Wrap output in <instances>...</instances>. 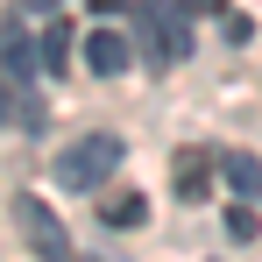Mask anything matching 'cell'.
<instances>
[{
    "mask_svg": "<svg viewBox=\"0 0 262 262\" xmlns=\"http://www.w3.org/2000/svg\"><path fill=\"white\" fill-rule=\"evenodd\" d=\"M135 21H142V57H149L156 71H170V64H184V57H191L184 7H170V0H142V7H135Z\"/></svg>",
    "mask_w": 262,
    "mask_h": 262,
    "instance_id": "6da1fadb",
    "label": "cell"
},
{
    "mask_svg": "<svg viewBox=\"0 0 262 262\" xmlns=\"http://www.w3.org/2000/svg\"><path fill=\"white\" fill-rule=\"evenodd\" d=\"M121 170V135H78L57 156V184L64 191H99V177Z\"/></svg>",
    "mask_w": 262,
    "mask_h": 262,
    "instance_id": "7a4b0ae2",
    "label": "cell"
},
{
    "mask_svg": "<svg viewBox=\"0 0 262 262\" xmlns=\"http://www.w3.org/2000/svg\"><path fill=\"white\" fill-rule=\"evenodd\" d=\"M14 227H21V241L36 248L43 262H71V241H64V220L50 213L36 191H14Z\"/></svg>",
    "mask_w": 262,
    "mask_h": 262,
    "instance_id": "3957f363",
    "label": "cell"
},
{
    "mask_svg": "<svg viewBox=\"0 0 262 262\" xmlns=\"http://www.w3.org/2000/svg\"><path fill=\"white\" fill-rule=\"evenodd\" d=\"M213 170H220L213 149H177V156H170V191L184 199V206H199V199L213 191Z\"/></svg>",
    "mask_w": 262,
    "mask_h": 262,
    "instance_id": "277c9868",
    "label": "cell"
},
{
    "mask_svg": "<svg viewBox=\"0 0 262 262\" xmlns=\"http://www.w3.org/2000/svg\"><path fill=\"white\" fill-rule=\"evenodd\" d=\"M128 57H135V50L121 43L114 29H92V36H85V64L99 71V78H114V71H128Z\"/></svg>",
    "mask_w": 262,
    "mask_h": 262,
    "instance_id": "5b68a950",
    "label": "cell"
},
{
    "mask_svg": "<svg viewBox=\"0 0 262 262\" xmlns=\"http://www.w3.org/2000/svg\"><path fill=\"white\" fill-rule=\"evenodd\" d=\"M220 170H227L234 191H262V156H248V149H227V156H220Z\"/></svg>",
    "mask_w": 262,
    "mask_h": 262,
    "instance_id": "8992f818",
    "label": "cell"
},
{
    "mask_svg": "<svg viewBox=\"0 0 262 262\" xmlns=\"http://www.w3.org/2000/svg\"><path fill=\"white\" fill-rule=\"evenodd\" d=\"M149 220V199L142 191H121V199H106V227H142Z\"/></svg>",
    "mask_w": 262,
    "mask_h": 262,
    "instance_id": "52a82bcc",
    "label": "cell"
},
{
    "mask_svg": "<svg viewBox=\"0 0 262 262\" xmlns=\"http://www.w3.org/2000/svg\"><path fill=\"white\" fill-rule=\"evenodd\" d=\"M64 50H71V29L50 21V36H43V64H50V71H64Z\"/></svg>",
    "mask_w": 262,
    "mask_h": 262,
    "instance_id": "ba28073f",
    "label": "cell"
},
{
    "mask_svg": "<svg viewBox=\"0 0 262 262\" xmlns=\"http://www.w3.org/2000/svg\"><path fill=\"white\" fill-rule=\"evenodd\" d=\"M227 234H234V241H255V234H262V220L248 213V206H227Z\"/></svg>",
    "mask_w": 262,
    "mask_h": 262,
    "instance_id": "9c48e42d",
    "label": "cell"
},
{
    "mask_svg": "<svg viewBox=\"0 0 262 262\" xmlns=\"http://www.w3.org/2000/svg\"><path fill=\"white\" fill-rule=\"evenodd\" d=\"M29 64H36V57H29V36L7 29V71H29Z\"/></svg>",
    "mask_w": 262,
    "mask_h": 262,
    "instance_id": "30bf717a",
    "label": "cell"
},
{
    "mask_svg": "<svg viewBox=\"0 0 262 262\" xmlns=\"http://www.w3.org/2000/svg\"><path fill=\"white\" fill-rule=\"evenodd\" d=\"M21 106H29V99H14V78H7V71H0V121H7V114H14V121H21Z\"/></svg>",
    "mask_w": 262,
    "mask_h": 262,
    "instance_id": "8fae6325",
    "label": "cell"
},
{
    "mask_svg": "<svg viewBox=\"0 0 262 262\" xmlns=\"http://www.w3.org/2000/svg\"><path fill=\"white\" fill-rule=\"evenodd\" d=\"M184 14H227V0H177Z\"/></svg>",
    "mask_w": 262,
    "mask_h": 262,
    "instance_id": "7c38bea8",
    "label": "cell"
},
{
    "mask_svg": "<svg viewBox=\"0 0 262 262\" xmlns=\"http://www.w3.org/2000/svg\"><path fill=\"white\" fill-rule=\"evenodd\" d=\"M92 7H99V14H114V7H121V0H92Z\"/></svg>",
    "mask_w": 262,
    "mask_h": 262,
    "instance_id": "4fadbf2b",
    "label": "cell"
},
{
    "mask_svg": "<svg viewBox=\"0 0 262 262\" xmlns=\"http://www.w3.org/2000/svg\"><path fill=\"white\" fill-rule=\"evenodd\" d=\"M21 7H57V0H21Z\"/></svg>",
    "mask_w": 262,
    "mask_h": 262,
    "instance_id": "5bb4252c",
    "label": "cell"
},
{
    "mask_svg": "<svg viewBox=\"0 0 262 262\" xmlns=\"http://www.w3.org/2000/svg\"><path fill=\"white\" fill-rule=\"evenodd\" d=\"M78 262H99V255H78Z\"/></svg>",
    "mask_w": 262,
    "mask_h": 262,
    "instance_id": "9a60e30c",
    "label": "cell"
}]
</instances>
